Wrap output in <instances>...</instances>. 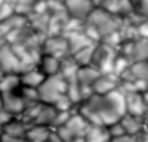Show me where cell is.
Instances as JSON below:
<instances>
[{"label":"cell","instance_id":"cell-30","mask_svg":"<svg viewBox=\"0 0 148 142\" xmlns=\"http://www.w3.org/2000/svg\"><path fill=\"white\" fill-rule=\"evenodd\" d=\"M142 95H144V99H145V102H147V106H148V87H147V89H145V92H144V93H142Z\"/></svg>","mask_w":148,"mask_h":142},{"label":"cell","instance_id":"cell-3","mask_svg":"<svg viewBox=\"0 0 148 142\" xmlns=\"http://www.w3.org/2000/svg\"><path fill=\"white\" fill-rule=\"evenodd\" d=\"M89 127H90V124L75 108V112L69 116L67 121L53 130L60 134V138L64 142H84V136L87 133V130H89Z\"/></svg>","mask_w":148,"mask_h":142},{"label":"cell","instance_id":"cell-29","mask_svg":"<svg viewBox=\"0 0 148 142\" xmlns=\"http://www.w3.org/2000/svg\"><path fill=\"white\" fill-rule=\"evenodd\" d=\"M136 142H148V139H145L142 134H139L138 138H136Z\"/></svg>","mask_w":148,"mask_h":142},{"label":"cell","instance_id":"cell-8","mask_svg":"<svg viewBox=\"0 0 148 142\" xmlns=\"http://www.w3.org/2000/svg\"><path fill=\"white\" fill-rule=\"evenodd\" d=\"M124 101H125V113L139 118H147L148 106L140 92H124Z\"/></svg>","mask_w":148,"mask_h":142},{"label":"cell","instance_id":"cell-31","mask_svg":"<svg viewBox=\"0 0 148 142\" xmlns=\"http://www.w3.org/2000/svg\"><path fill=\"white\" fill-rule=\"evenodd\" d=\"M140 134H142V136H144V138H145V139H148V127H147V128H145V130H144V132H142Z\"/></svg>","mask_w":148,"mask_h":142},{"label":"cell","instance_id":"cell-18","mask_svg":"<svg viewBox=\"0 0 148 142\" xmlns=\"http://www.w3.org/2000/svg\"><path fill=\"white\" fill-rule=\"evenodd\" d=\"M108 141H110V136H108L106 127H99V125H90L84 136V142H108Z\"/></svg>","mask_w":148,"mask_h":142},{"label":"cell","instance_id":"cell-19","mask_svg":"<svg viewBox=\"0 0 148 142\" xmlns=\"http://www.w3.org/2000/svg\"><path fill=\"white\" fill-rule=\"evenodd\" d=\"M20 75L18 73H3L0 80V93L14 92L20 89Z\"/></svg>","mask_w":148,"mask_h":142},{"label":"cell","instance_id":"cell-6","mask_svg":"<svg viewBox=\"0 0 148 142\" xmlns=\"http://www.w3.org/2000/svg\"><path fill=\"white\" fill-rule=\"evenodd\" d=\"M95 8L92 0H64V11L69 19L84 23Z\"/></svg>","mask_w":148,"mask_h":142},{"label":"cell","instance_id":"cell-2","mask_svg":"<svg viewBox=\"0 0 148 142\" xmlns=\"http://www.w3.org/2000/svg\"><path fill=\"white\" fill-rule=\"evenodd\" d=\"M37 92H38V99L55 106L58 110L75 108V106L70 102L67 96V83L60 73L45 78V81L37 89Z\"/></svg>","mask_w":148,"mask_h":142},{"label":"cell","instance_id":"cell-13","mask_svg":"<svg viewBox=\"0 0 148 142\" xmlns=\"http://www.w3.org/2000/svg\"><path fill=\"white\" fill-rule=\"evenodd\" d=\"M35 67L40 70L46 78L47 76L58 75L60 69H61V58L47 55V54H40V57H38L37 63H35Z\"/></svg>","mask_w":148,"mask_h":142},{"label":"cell","instance_id":"cell-15","mask_svg":"<svg viewBox=\"0 0 148 142\" xmlns=\"http://www.w3.org/2000/svg\"><path fill=\"white\" fill-rule=\"evenodd\" d=\"M18 75H20V84L25 87H31V89H38L46 78L35 66L23 69Z\"/></svg>","mask_w":148,"mask_h":142},{"label":"cell","instance_id":"cell-20","mask_svg":"<svg viewBox=\"0 0 148 142\" xmlns=\"http://www.w3.org/2000/svg\"><path fill=\"white\" fill-rule=\"evenodd\" d=\"M95 46H96V43H92V45L86 46V47H83V49H79V51L75 52L73 55H70V57L75 60V63L78 64V67H81V66H90L92 57H93V51H95Z\"/></svg>","mask_w":148,"mask_h":142},{"label":"cell","instance_id":"cell-7","mask_svg":"<svg viewBox=\"0 0 148 142\" xmlns=\"http://www.w3.org/2000/svg\"><path fill=\"white\" fill-rule=\"evenodd\" d=\"M0 69L3 70V73H20L23 70V64L18 55L8 43L0 46Z\"/></svg>","mask_w":148,"mask_h":142},{"label":"cell","instance_id":"cell-14","mask_svg":"<svg viewBox=\"0 0 148 142\" xmlns=\"http://www.w3.org/2000/svg\"><path fill=\"white\" fill-rule=\"evenodd\" d=\"M119 122L124 127L125 134H128V136H139L147 128L145 118L133 116V115H128V113H124V116L119 119Z\"/></svg>","mask_w":148,"mask_h":142},{"label":"cell","instance_id":"cell-24","mask_svg":"<svg viewBox=\"0 0 148 142\" xmlns=\"http://www.w3.org/2000/svg\"><path fill=\"white\" fill-rule=\"evenodd\" d=\"M106 130H107V133H108V136H110V138H118V136H124V134H125L124 127L121 125L119 121L112 122L110 125H107Z\"/></svg>","mask_w":148,"mask_h":142},{"label":"cell","instance_id":"cell-22","mask_svg":"<svg viewBox=\"0 0 148 142\" xmlns=\"http://www.w3.org/2000/svg\"><path fill=\"white\" fill-rule=\"evenodd\" d=\"M130 64H131V61L130 60H127L125 57H122V55H119V54L116 52V57H114V60H113V67H112V73L113 75H116V76H121L125 70H127L128 67H130Z\"/></svg>","mask_w":148,"mask_h":142},{"label":"cell","instance_id":"cell-4","mask_svg":"<svg viewBox=\"0 0 148 142\" xmlns=\"http://www.w3.org/2000/svg\"><path fill=\"white\" fill-rule=\"evenodd\" d=\"M114 57H116V49L98 41L95 46V51H93L90 66L98 69L101 73H112Z\"/></svg>","mask_w":148,"mask_h":142},{"label":"cell","instance_id":"cell-5","mask_svg":"<svg viewBox=\"0 0 148 142\" xmlns=\"http://www.w3.org/2000/svg\"><path fill=\"white\" fill-rule=\"evenodd\" d=\"M40 54H47V55L58 58L67 57L69 49L64 35H46L40 43Z\"/></svg>","mask_w":148,"mask_h":142},{"label":"cell","instance_id":"cell-11","mask_svg":"<svg viewBox=\"0 0 148 142\" xmlns=\"http://www.w3.org/2000/svg\"><path fill=\"white\" fill-rule=\"evenodd\" d=\"M121 87L119 76L113 73H101L92 86V93L96 95H107L110 92H114Z\"/></svg>","mask_w":148,"mask_h":142},{"label":"cell","instance_id":"cell-28","mask_svg":"<svg viewBox=\"0 0 148 142\" xmlns=\"http://www.w3.org/2000/svg\"><path fill=\"white\" fill-rule=\"evenodd\" d=\"M46 142H64L61 138H60V134L55 132V130H52V133L49 134V138H47V141Z\"/></svg>","mask_w":148,"mask_h":142},{"label":"cell","instance_id":"cell-21","mask_svg":"<svg viewBox=\"0 0 148 142\" xmlns=\"http://www.w3.org/2000/svg\"><path fill=\"white\" fill-rule=\"evenodd\" d=\"M35 3H37V0H14V3H12L14 14H18L21 17L28 19L31 14H34Z\"/></svg>","mask_w":148,"mask_h":142},{"label":"cell","instance_id":"cell-17","mask_svg":"<svg viewBox=\"0 0 148 142\" xmlns=\"http://www.w3.org/2000/svg\"><path fill=\"white\" fill-rule=\"evenodd\" d=\"M28 127L29 124L25 122L20 116H14L9 122H6L2 127V133L9 134V136H17V138H25Z\"/></svg>","mask_w":148,"mask_h":142},{"label":"cell","instance_id":"cell-25","mask_svg":"<svg viewBox=\"0 0 148 142\" xmlns=\"http://www.w3.org/2000/svg\"><path fill=\"white\" fill-rule=\"evenodd\" d=\"M138 28V35L142 37V38H148V17L144 19L140 23L136 26Z\"/></svg>","mask_w":148,"mask_h":142},{"label":"cell","instance_id":"cell-34","mask_svg":"<svg viewBox=\"0 0 148 142\" xmlns=\"http://www.w3.org/2000/svg\"><path fill=\"white\" fill-rule=\"evenodd\" d=\"M9 2H12V3H14V0H9Z\"/></svg>","mask_w":148,"mask_h":142},{"label":"cell","instance_id":"cell-16","mask_svg":"<svg viewBox=\"0 0 148 142\" xmlns=\"http://www.w3.org/2000/svg\"><path fill=\"white\" fill-rule=\"evenodd\" d=\"M51 127L47 125H38V124H29L28 130H26L25 139L26 142H46L49 134L52 133Z\"/></svg>","mask_w":148,"mask_h":142},{"label":"cell","instance_id":"cell-26","mask_svg":"<svg viewBox=\"0 0 148 142\" xmlns=\"http://www.w3.org/2000/svg\"><path fill=\"white\" fill-rule=\"evenodd\" d=\"M0 142H26L25 138H17V136H9L5 133H0Z\"/></svg>","mask_w":148,"mask_h":142},{"label":"cell","instance_id":"cell-10","mask_svg":"<svg viewBox=\"0 0 148 142\" xmlns=\"http://www.w3.org/2000/svg\"><path fill=\"white\" fill-rule=\"evenodd\" d=\"M101 75V72L92 66H81L76 70V75H75V80L78 86L81 87L84 96H87L89 93H92V86L93 83L96 81V78Z\"/></svg>","mask_w":148,"mask_h":142},{"label":"cell","instance_id":"cell-33","mask_svg":"<svg viewBox=\"0 0 148 142\" xmlns=\"http://www.w3.org/2000/svg\"><path fill=\"white\" fill-rule=\"evenodd\" d=\"M0 108H2V101H0Z\"/></svg>","mask_w":148,"mask_h":142},{"label":"cell","instance_id":"cell-27","mask_svg":"<svg viewBox=\"0 0 148 142\" xmlns=\"http://www.w3.org/2000/svg\"><path fill=\"white\" fill-rule=\"evenodd\" d=\"M136 138H138V136L124 134V136H118V138H110L108 142H136Z\"/></svg>","mask_w":148,"mask_h":142},{"label":"cell","instance_id":"cell-32","mask_svg":"<svg viewBox=\"0 0 148 142\" xmlns=\"http://www.w3.org/2000/svg\"><path fill=\"white\" fill-rule=\"evenodd\" d=\"M2 76H3V70L0 69V80H2Z\"/></svg>","mask_w":148,"mask_h":142},{"label":"cell","instance_id":"cell-23","mask_svg":"<svg viewBox=\"0 0 148 142\" xmlns=\"http://www.w3.org/2000/svg\"><path fill=\"white\" fill-rule=\"evenodd\" d=\"M134 12L142 17H148V0H128Z\"/></svg>","mask_w":148,"mask_h":142},{"label":"cell","instance_id":"cell-1","mask_svg":"<svg viewBox=\"0 0 148 142\" xmlns=\"http://www.w3.org/2000/svg\"><path fill=\"white\" fill-rule=\"evenodd\" d=\"M75 108L90 125L107 127V125L119 121L124 116V92L118 89L107 95L89 93L81 99V102Z\"/></svg>","mask_w":148,"mask_h":142},{"label":"cell","instance_id":"cell-12","mask_svg":"<svg viewBox=\"0 0 148 142\" xmlns=\"http://www.w3.org/2000/svg\"><path fill=\"white\" fill-rule=\"evenodd\" d=\"M64 38H66V43H67V49H69V55H73L75 52H78L79 49H83L86 46L92 45V43H96L93 41L90 37H87L84 34L83 28L78 29V31H69V32H64Z\"/></svg>","mask_w":148,"mask_h":142},{"label":"cell","instance_id":"cell-9","mask_svg":"<svg viewBox=\"0 0 148 142\" xmlns=\"http://www.w3.org/2000/svg\"><path fill=\"white\" fill-rule=\"evenodd\" d=\"M0 101H2V108L9 112L14 116H20L21 112L25 110L26 102L20 95V89L14 92H6V93H0Z\"/></svg>","mask_w":148,"mask_h":142}]
</instances>
